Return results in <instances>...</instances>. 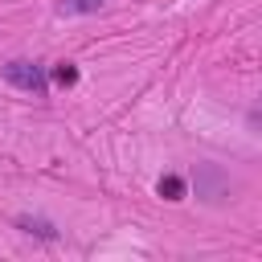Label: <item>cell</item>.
<instances>
[{"mask_svg":"<svg viewBox=\"0 0 262 262\" xmlns=\"http://www.w3.org/2000/svg\"><path fill=\"white\" fill-rule=\"evenodd\" d=\"M4 74H8L12 86H25V90H41L45 86V74L37 66H29V61H12V66H4Z\"/></svg>","mask_w":262,"mask_h":262,"instance_id":"6da1fadb","label":"cell"},{"mask_svg":"<svg viewBox=\"0 0 262 262\" xmlns=\"http://www.w3.org/2000/svg\"><path fill=\"white\" fill-rule=\"evenodd\" d=\"M160 192H164L168 201H180V192H184V184H180L176 176H164V180H160Z\"/></svg>","mask_w":262,"mask_h":262,"instance_id":"7a4b0ae2","label":"cell"},{"mask_svg":"<svg viewBox=\"0 0 262 262\" xmlns=\"http://www.w3.org/2000/svg\"><path fill=\"white\" fill-rule=\"evenodd\" d=\"M61 8H66V12H98L102 0H66Z\"/></svg>","mask_w":262,"mask_h":262,"instance_id":"3957f363","label":"cell"},{"mask_svg":"<svg viewBox=\"0 0 262 262\" xmlns=\"http://www.w3.org/2000/svg\"><path fill=\"white\" fill-rule=\"evenodd\" d=\"M57 82H61V86H74V82H78V70H74V66H61V70H57Z\"/></svg>","mask_w":262,"mask_h":262,"instance_id":"277c9868","label":"cell"}]
</instances>
